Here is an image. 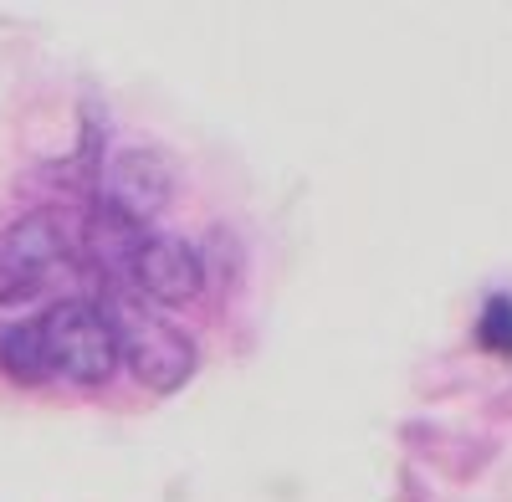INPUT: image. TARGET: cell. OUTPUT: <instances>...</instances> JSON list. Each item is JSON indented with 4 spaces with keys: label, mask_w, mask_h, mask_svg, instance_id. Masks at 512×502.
<instances>
[{
    "label": "cell",
    "mask_w": 512,
    "mask_h": 502,
    "mask_svg": "<svg viewBox=\"0 0 512 502\" xmlns=\"http://www.w3.org/2000/svg\"><path fill=\"white\" fill-rule=\"evenodd\" d=\"M47 374H62L72 385H108L118 369V333L113 318L82 298H62L36 318Z\"/></svg>",
    "instance_id": "1"
},
{
    "label": "cell",
    "mask_w": 512,
    "mask_h": 502,
    "mask_svg": "<svg viewBox=\"0 0 512 502\" xmlns=\"http://www.w3.org/2000/svg\"><path fill=\"white\" fill-rule=\"evenodd\" d=\"M103 313L113 318V333H118V359L128 364V374L139 385L169 395L195 374V339L180 333L175 323H164L159 313H144L134 303H118Z\"/></svg>",
    "instance_id": "2"
},
{
    "label": "cell",
    "mask_w": 512,
    "mask_h": 502,
    "mask_svg": "<svg viewBox=\"0 0 512 502\" xmlns=\"http://www.w3.org/2000/svg\"><path fill=\"white\" fill-rule=\"evenodd\" d=\"M128 277H134V287L144 292V298H154L164 308H180V303H190L200 292L205 262H200V251L185 246L180 236H144L134 246Z\"/></svg>",
    "instance_id": "4"
},
{
    "label": "cell",
    "mask_w": 512,
    "mask_h": 502,
    "mask_svg": "<svg viewBox=\"0 0 512 502\" xmlns=\"http://www.w3.org/2000/svg\"><path fill=\"white\" fill-rule=\"evenodd\" d=\"M62 262H67V231L57 226V216H21L0 236V303L36 292Z\"/></svg>",
    "instance_id": "3"
},
{
    "label": "cell",
    "mask_w": 512,
    "mask_h": 502,
    "mask_svg": "<svg viewBox=\"0 0 512 502\" xmlns=\"http://www.w3.org/2000/svg\"><path fill=\"white\" fill-rule=\"evenodd\" d=\"M164 200H169V170H164L159 154L128 149V154H118L108 164V175H103V205H108V211H118L123 221H134L144 231V221L164 211Z\"/></svg>",
    "instance_id": "5"
},
{
    "label": "cell",
    "mask_w": 512,
    "mask_h": 502,
    "mask_svg": "<svg viewBox=\"0 0 512 502\" xmlns=\"http://www.w3.org/2000/svg\"><path fill=\"white\" fill-rule=\"evenodd\" d=\"M477 339L492 354H512V298H487L482 323H477Z\"/></svg>",
    "instance_id": "7"
},
{
    "label": "cell",
    "mask_w": 512,
    "mask_h": 502,
    "mask_svg": "<svg viewBox=\"0 0 512 502\" xmlns=\"http://www.w3.org/2000/svg\"><path fill=\"white\" fill-rule=\"evenodd\" d=\"M0 374H6V380H16V385L47 380V354H41V328H36V318L0 323Z\"/></svg>",
    "instance_id": "6"
}]
</instances>
